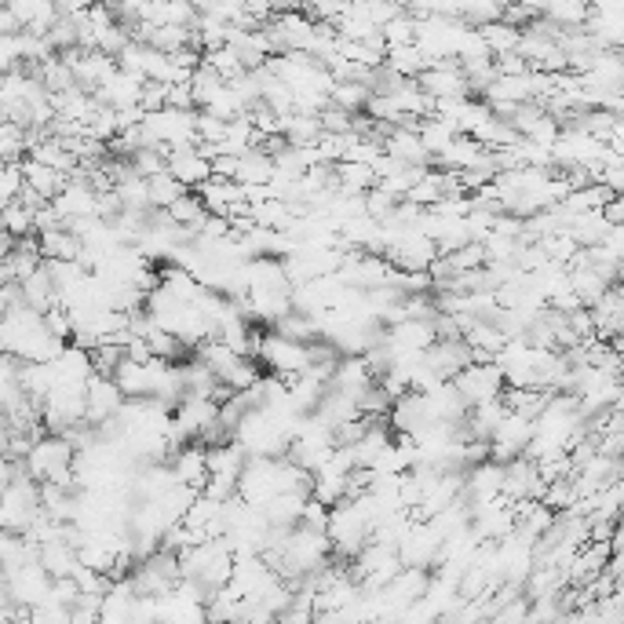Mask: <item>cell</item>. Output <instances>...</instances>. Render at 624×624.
Returning a JSON list of instances; mask_svg holds the SVG:
<instances>
[{
    "label": "cell",
    "instance_id": "15",
    "mask_svg": "<svg viewBox=\"0 0 624 624\" xmlns=\"http://www.w3.org/2000/svg\"><path fill=\"white\" fill-rule=\"evenodd\" d=\"M37 238H41L44 260H81L84 238H81V234H73L70 227L44 230V234H37Z\"/></svg>",
    "mask_w": 624,
    "mask_h": 624
},
{
    "label": "cell",
    "instance_id": "18",
    "mask_svg": "<svg viewBox=\"0 0 624 624\" xmlns=\"http://www.w3.org/2000/svg\"><path fill=\"white\" fill-rule=\"evenodd\" d=\"M329 99H333L336 106L351 110V114H365V106H369V99H373V88H369L365 81H336Z\"/></svg>",
    "mask_w": 624,
    "mask_h": 624
},
{
    "label": "cell",
    "instance_id": "8",
    "mask_svg": "<svg viewBox=\"0 0 624 624\" xmlns=\"http://www.w3.org/2000/svg\"><path fill=\"white\" fill-rule=\"evenodd\" d=\"M168 172H172L179 183H187L190 190H198L205 179H212V157L201 154L198 143L172 146V150H168Z\"/></svg>",
    "mask_w": 624,
    "mask_h": 624
},
{
    "label": "cell",
    "instance_id": "16",
    "mask_svg": "<svg viewBox=\"0 0 624 624\" xmlns=\"http://www.w3.org/2000/svg\"><path fill=\"white\" fill-rule=\"evenodd\" d=\"M336 176H340V190H347V194H369L380 183V176H376V168L369 161H340Z\"/></svg>",
    "mask_w": 624,
    "mask_h": 624
},
{
    "label": "cell",
    "instance_id": "17",
    "mask_svg": "<svg viewBox=\"0 0 624 624\" xmlns=\"http://www.w3.org/2000/svg\"><path fill=\"white\" fill-rule=\"evenodd\" d=\"M482 37H486L489 52L493 55H508V52H519L522 44V30L519 26H511V22L497 19V22H486V26H479Z\"/></svg>",
    "mask_w": 624,
    "mask_h": 624
},
{
    "label": "cell",
    "instance_id": "23",
    "mask_svg": "<svg viewBox=\"0 0 624 624\" xmlns=\"http://www.w3.org/2000/svg\"><path fill=\"white\" fill-rule=\"evenodd\" d=\"M398 201H402V198H395L391 190H384L380 183H376V187L369 190V194H365V212L384 223V219H391V212L398 208Z\"/></svg>",
    "mask_w": 624,
    "mask_h": 624
},
{
    "label": "cell",
    "instance_id": "11",
    "mask_svg": "<svg viewBox=\"0 0 624 624\" xmlns=\"http://www.w3.org/2000/svg\"><path fill=\"white\" fill-rule=\"evenodd\" d=\"M373 380H376V376H373V369H369V362H365V354H344V358L336 362L329 387H336V391H347V395L358 398L365 387L373 384Z\"/></svg>",
    "mask_w": 624,
    "mask_h": 624
},
{
    "label": "cell",
    "instance_id": "6",
    "mask_svg": "<svg viewBox=\"0 0 624 624\" xmlns=\"http://www.w3.org/2000/svg\"><path fill=\"white\" fill-rule=\"evenodd\" d=\"M128 395L121 391V384H117L114 376H103L95 373L92 380H88V409H84V420L88 424H106L110 416H117L121 409H125Z\"/></svg>",
    "mask_w": 624,
    "mask_h": 624
},
{
    "label": "cell",
    "instance_id": "2",
    "mask_svg": "<svg viewBox=\"0 0 624 624\" xmlns=\"http://www.w3.org/2000/svg\"><path fill=\"white\" fill-rule=\"evenodd\" d=\"M30 475L41 482H59V486H77V446L66 435H41L33 442L30 457Z\"/></svg>",
    "mask_w": 624,
    "mask_h": 624
},
{
    "label": "cell",
    "instance_id": "14",
    "mask_svg": "<svg viewBox=\"0 0 624 624\" xmlns=\"http://www.w3.org/2000/svg\"><path fill=\"white\" fill-rule=\"evenodd\" d=\"M114 380L121 384V391H125L128 398H146L154 395V373H150V362H136V358H128L117 365Z\"/></svg>",
    "mask_w": 624,
    "mask_h": 624
},
{
    "label": "cell",
    "instance_id": "22",
    "mask_svg": "<svg viewBox=\"0 0 624 624\" xmlns=\"http://www.w3.org/2000/svg\"><path fill=\"white\" fill-rule=\"evenodd\" d=\"M22 190H26V168L22 161H4V179H0V201L11 205V201L22 198Z\"/></svg>",
    "mask_w": 624,
    "mask_h": 624
},
{
    "label": "cell",
    "instance_id": "4",
    "mask_svg": "<svg viewBox=\"0 0 624 624\" xmlns=\"http://www.w3.org/2000/svg\"><path fill=\"white\" fill-rule=\"evenodd\" d=\"M260 362L278 376H300L307 365H311V344L307 340H292L285 333H263L260 344Z\"/></svg>",
    "mask_w": 624,
    "mask_h": 624
},
{
    "label": "cell",
    "instance_id": "24",
    "mask_svg": "<svg viewBox=\"0 0 624 624\" xmlns=\"http://www.w3.org/2000/svg\"><path fill=\"white\" fill-rule=\"evenodd\" d=\"M354 117H358V114H351V110H344V106L329 103L322 110V125H325V132H351Z\"/></svg>",
    "mask_w": 624,
    "mask_h": 624
},
{
    "label": "cell",
    "instance_id": "3",
    "mask_svg": "<svg viewBox=\"0 0 624 624\" xmlns=\"http://www.w3.org/2000/svg\"><path fill=\"white\" fill-rule=\"evenodd\" d=\"M329 541L340 559H354L365 544L373 541V519L358 497H344L333 504V519H329Z\"/></svg>",
    "mask_w": 624,
    "mask_h": 624
},
{
    "label": "cell",
    "instance_id": "9",
    "mask_svg": "<svg viewBox=\"0 0 624 624\" xmlns=\"http://www.w3.org/2000/svg\"><path fill=\"white\" fill-rule=\"evenodd\" d=\"M172 468H176L179 482L205 489L208 475H212V471H208V446L198 442V438H190L187 446H179L176 453H172Z\"/></svg>",
    "mask_w": 624,
    "mask_h": 624
},
{
    "label": "cell",
    "instance_id": "7",
    "mask_svg": "<svg viewBox=\"0 0 624 624\" xmlns=\"http://www.w3.org/2000/svg\"><path fill=\"white\" fill-rule=\"evenodd\" d=\"M442 544H446V537H442V533H438L431 522H416L413 530H409L406 541L398 544L402 566H424V570H431V566H438Z\"/></svg>",
    "mask_w": 624,
    "mask_h": 624
},
{
    "label": "cell",
    "instance_id": "21",
    "mask_svg": "<svg viewBox=\"0 0 624 624\" xmlns=\"http://www.w3.org/2000/svg\"><path fill=\"white\" fill-rule=\"evenodd\" d=\"M420 136H424L427 150H431V157H435V154H442V150H446V146L453 143L460 132H457V125H449L446 117L431 114V117H424V121H420Z\"/></svg>",
    "mask_w": 624,
    "mask_h": 624
},
{
    "label": "cell",
    "instance_id": "13",
    "mask_svg": "<svg viewBox=\"0 0 624 624\" xmlns=\"http://www.w3.org/2000/svg\"><path fill=\"white\" fill-rule=\"evenodd\" d=\"M41 562L52 577H70V573L81 566V548H77L70 537H59V541L41 544Z\"/></svg>",
    "mask_w": 624,
    "mask_h": 624
},
{
    "label": "cell",
    "instance_id": "12",
    "mask_svg": "<svg viewBox=\"0 0 624 624\" xmlns=\"http://www.w3.org/2000/svg\"><path fill=\"white\" fill-rule=\"evenodd\" d=\"M22 168H26V183H30L41 198L55 201L59 194H63V187L70 183V176L66 172H59V168L44 165V161H37V157H22Z\"/></svg>",
    "mask_w": 624,
    "mask_h": 624
},
{
    "label": "cell",
    "instance_id": "5",
    "mask_svg": "<svg viewBox=\"0 0 624 624\" xmlns=\"http://www.w3.org/2000/svg\"><path fill=\"white\" fill-rule=\"evenodd\" d=\"M457 391L464 395L468 406H479V402H489V398H500L508 391V376H504V365L500 362H471L468 369H460L453 376Z\"/></svg>",
    "mask_w": 624,
    "mask_h": 624
},
{
    "label": "cell",
    "instance_id": "20",
    "mask_svg": "<svg viewBox=\"0 0 624 624\" xmlns=\"http://www.w3.org/2000/svg\"><path fill=\"white\" fill-rule=\"evenodd\" d=\"M4 230L15 234V238H30V234H37V208H30L22 198L4 205Z\"/></svg>",
    "mask_w": 624,
    "mask_h": 624
},
{
    "label": "cell",
    "instance_id": "19",
    "mask_svg": "<svg viewBox=\"0 0 624 624\" xmlns=\"http://www.w3.org/2000/svg\"><path fill=\"white\" fill-rule=\"evenodd\" d=\"M187 190H190L187 183H179V179L165 168V172L150 176V205H154V208H172L179 198H183V194H187Z\"/></svg>",
    "mask_w": 624,
    "mask_h": 624
},
{
    "label": "cell",
    "instance_id": "1",
    "mask_svg": "<svg viewBox=\"0 0 624 624\" xmlns=\"http://www.w3.org/2000/svg\"><path fill=\"white\" fill-rule=\"evenodd\" d=\"M0 344L4 354H19L22 362H52L59 358L66 347V340L48 329L44 322V311L37 307H19V311H4V322H0Z\"/></svg>",
    "mask_w": 624,
    "mask_h": 624
},
{
    "label": "cell",
    "instance_id": "10",
    "mask_svg": "<svg viewBox=\"0 0 624 624\" xmlns=\"http://www.w3.org/2000/svg\"><path fill=\"white\" fill-rule=\"evenodd\" d=\"M387 340L398 347V351H427V347L438 340L435 318H406L387 329Z\"/></svg>",
    "mask_w": 624,
    "mask_h": 624
}]
</instances>
